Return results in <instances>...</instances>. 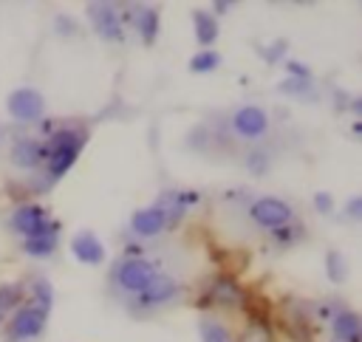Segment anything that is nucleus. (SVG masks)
I'll list each match as a JSON object with an SVG mask.
<instances>
[{"instance_id":"0eeeda50","label":"nucleus","mask_w":362,"mask_h":342,"mask_svg":"<svg viewBox=\"0 0 362 342\" xmlns=\"http://www.w3.org/2000/svg\"><path fill=\"white\" fill-rule=\"evenodd\" d=\"M88 17L90 25L96 28L99 37L105 40H122V23H119V11L113 3H88Z\"/></svg>"},{"instance_id":"20e7f679","label":"nucleus","mask_w":362,"mask_h":342,"mask_svg":"<svg viewBox=\"0 0 362 342\" xmlns=\"http://www.w3.org/2000/svg\"><path fill=\"white\" fill-rule=\"evenodd\" d=\"M156 266L144 257H124L119 266H116V285L122 291H130V294H139L144 291L153 280H156Z\"/></svg>"},{"instance_id":"a878e982","label":"nucleus","mask_w":362,"mask_h":342,"mask_svg":"<svg viewBox=\"0 0 362 342\" xmlns=\"http://www.w3.org/2000/svg\"><path fill=\"white\" fill-rule=\"evenodd\" d=\"M272 235H274L280 243H286V240H291V237H294V229H291V226H280V229H274Z\"/></svg>"},{"instance_id":"f3484780","label":"nucleus","mask_w":362,"mask_h":342,"mask_svg":"<svg viewBox=\"0 0 362 342\" xmlns=\"http://www.w3.org/2000/svg\"><path fill=\"white\" fill-rule=\"evenodd\" d=\"M192 25H195V40L201 45H212L218 40V20L209 11H195L192 14Z\"/></svg>"},{"instance_id":"4be33fe9","label":"nucleus","mask_w":362,"mask_h":342,"mask_svg":"<svg viewBox=\"0 0 362 342\" xmlns=\"http://www.w3.org/2000/svg\"><path fill=\"white\" fill-rule=\"evenodd\" d=\"M240 342H274V339H272V331L263 322H252Z\"/></svg>"},{"instance_id":"f03ea898","label":"nucleus","mask_w":362,"mask_h":342,"mask_svg":"<svg viewBox=\"0 0 362 342\" xmlns=\"http://www.w3.org/2000/svg\"><path fill=\"white\" fill-rule=\"evenodd\" d=\"M45 322H48V308L37 305V302H25L23 308H17V314L11 317L8 322V339L11 342H28V339H37L42 331H45Z\"/></svg>"},{"instance_id":"1a4fd4ad","label":"nucleus","mask_w":362,"mask_h":342,"mask_svg":"<svg viewBox=\"0 0 362 342\" xmlns=\"http://www.w3.org/2000/svg\"><path fill=\"white\" fill-rule=\"evenodd\" d=\"M11 226H14L20 235L31 237V235L45 232L51 223H48V212H45L42 206H37V204H23V206L14 209V215H11Z\"/></svg>"},{"instance_id":"9d476101","label":"nucleus","mask_w":362,"mask_h":342,"mask_svg":"<svg viewBox=\"0 0 362 342\" xmlns=\"http://www.w3.org/2000/svg\"><path fill=\"white\" fill-rule=\"evenodd\" d=\"M167 226V215L153 204V206H144V209H136L130 215V229L141 237H156L158 232H164Z\"/></svg>"},{"instance_id":"423d86ee","label":"nucleus","mask_w":362,"mask_h":342,"mask_svg":"<svg viewBox=\"0 0 362 342\" xmlns=\"http://www.w3.org/2000/svg\"><path fill=\"white\" fill-rule=\"evenodd\" d=\"M229 124L240 138H260L269 130V113L260 105H243L232 113Z\"/></svg>"},{"instance_id":"412c9836","label":"nucleus","mask_w":362,"mask_h":342,"mask_svg":"<svg viewBox=\"0 0 362 342\" xmlns=\"http://www.w3.org/2000/svg\"><path fill=\"white\" fill-rule=\"evenodd\" d=\"M51 300H54L51 285H48L45 280H34V283H31V302H37V305H42V308L51 311Z\"/></svg>"},{"instance_id":"5701e85b","label":"nucleus","mask_w":362,"mask_h":342,"mask_svg":"<svg viewBox=\"0 0 362 342\" xmlns=\"http://www.w3.org/2000/svg\"><path fill=\"white\" fill-rule=\"evenodd\" d=\"M328 277L334 283L345 280V263H342V254H337V252H328Z\"/></svg>"},{"instance_id":"f257e3e1","label":"nucleus","mask_w":362,"mask_h":342,"mask_svg":"<svg viewBox=\"0 0 362 342\" xmlns=\"http://www.w3.org/2000/svg\"><path fill=\"white\" fill-rule=\"evenodd\" d=\"M82 144H85V136L74 127H62L57 133H51V138L42 144L45 147V167H48V175L51 178H59L65 175L74 161L79 158L82 153Z\"/></svg>"},{"instance_id":"393cba45","label":"nucleus","mask_w":362,"mask_h":342,"mask_svg":"<svg viewBox=\"0 0 362 342\" xmlns=\"http://www.w3.org/2000/svg\"><path fill=\"white\" fill-rule=\"evenodd\" d=\"M359 212H362V198L354 195V198L348 201V218H359Z\"/></svg>"},{"instance_id":"b1692460","label":"nucleus","mask_w":362,"mask_h":342,"mask_svg":"<svg viewBox=\"0 0 362 342\" xmlns=\"http://www.w3.org/2000/svg\"><path fill=\"white\" fill-rule=\"evenodd\" d=\"M314 206H317L320 212H331V206H334V204H331V195H328V192H317V195H314Z\"/></svg>"},{"instance_id":"9b49d317","label":"nucleus","mask_w":362,"mask_h":342,"mask_svg":"<svg viewBox=\"0 0 362 342\" xmlns=\"http://www.w3.org/2000/svg\"><path fill=\"white\" fill-rule=\"evenodd\" d=\"M71 252L79 263L85 266H99L105 260V246L99 243V237L93 232H79L74 240H71Z\"/></svg>"},{"instance_id":"aec40b11","label":"nucleus","mask_w":362,"mask_h":342,"mask_svg":"<svg viewBox=\"0 0 362 342\" xmlns=\"http://www.w3.org/2000/svg\"><path fill=\"white\" fill-rule=\"evenodd\" d=\"M218 62H221V57H218L215 51L204 48V51H198V54L189 59V71H192V73H206V71H215Z\"/></svg>"},{"instance_id":"4468645a","label":"nucleus","mask_w":362,"mask_h":342,"mask_svg":"<svg viewBox=\"0 0 362 342\" xmlns=\"http://www.w3.org/2000/svg\"><path fill=\"white\" fill-rule=\"evenodd\" d=\"M57 243H59V237H57V226L51 223L45 232L25 237V240H23V252L31 254V257H48V254L57 249Z\"/></svg>"},{"instance_id":"7ed1b4c3","label":"nucleus","mask_w":362,"mask_h":342,"mask_svg":"<svg viewBox=\"0 0 362 342\" xmlns=\"http://www.w3.org/2000/svg\"><path fill=\"white\" fill-rule=\"evenodd\" d=\"M249 218H252V223H257V226H263V229L274 232V229H280V226H288V223H291L294 209H291L283 198L263 195V198H257V201L249 206Z\"/></svg>"},{"instance_id":"2eb2a0df","label":"nucleus","mask_w":362,"mask_h":342,"mask_svg":"<svg viewBox=\"0 0 362 342\" xmlns=\"http://www.w3.org/2000/svg\"><path fill=\"white\" fill-rule=\"evenodd\" d=\"M133 23H136V31L141 34L144 42H153V40L158 37V25H161V20H158V11H156V8H150V6L136 8Z\"/></svg>"},{"instance_id":"dca6fc26","label":"nucleus","mask_w":362,"mask_h":342,"mask_svg":"<svg viewBox=\"0 0 362 342\" xmlns=\"http://www.w3.org/2000/svg\"><path fill=\"white\" fill-rule=\"evenodd\" d=\"M334 334L339 342H359V314L339 311L334 317Z\"/></svg>"},{"instance_id":"f8f14e48","label":"nucleus","mask_w":362,"mask_h":342,"mask_svg":"<svg viewBox=\"0 0 362 342\" xmlns=\"http://www.w3.org/2000/svg\"><path fill=\"white\" fill-rule=\"evenodd\" d=\"M209 300L218 305H229V308H240L246 302V291L232 280V277H215L209 285Z\"/></svg>"},{"instance_id":"6ab92c4d","label":"nucleus","mask_w":362,"mask_h":342,"mask_svg":"<svg viewBox=\"0 0 362 342\" xmlns=\"http://www.w3.org/2000/svg\"><path fill=\"white\" fill-rule=\"evenodd\" d=\"M201 342H232L229 328L221 325L218 319H201Z\"/></svg>"},{"instance_id":"39448f33","label":"nucleus","mask_w":362,"mask_h":342,"mask_svg":"<svg viewBox=\"0 0 362 342\" xmlns=\"http://www.w3.org/2000/svg\"><path fill=\"white\" fill-rule=\"evenodd\" d=\"M6 107H8V113L17 122H37L42 116L45 102H42V93L40 90H34V88H17V90L8 93Z\"/></svg>"},{"instance_id":"6e6552de","label":"nucleus","mask_w":362,"mask_h":342,"mask_svg":"<svg viewBox=\"0 0 362 342\" xmlns=\"http://www.w3.org/2000/svg\"><path fill=\"white\" fill-rule=\"evenodd\" d=\"M181 294V285L173 280V277H164V274H156V280L136 294V305L139 308H156V305H164L170 300H175Z\"/></svg>"},{"instance_id":"a211bd4d","label":"nucleus","mask_w":362,"mask_h":342,"mask_svg":"<svg viewBox=\"0 0 362 342\" xmlns=\"http://www.w3.org/2000/svg\"><path fill=\"white\" fill-rule=\"evenodd\" d=\"M20 297H23V285H14V283L0 285V322L6 319L8 311H14L20 305Z\"/></svg>"},{"instance_id":"ddd939ff","label":"nucleus","mask_w":362,"mask_h":342,"mask_svg":"<svg viewBox=\"0 0 362 342\" xmlns=\"http://www.w3.org/2000/svg\"><path fill=\"white\" fill-rule=\"evenodd\" d=\"M45 158V147L34 138H17L11 147V161L17 167H37Z\"/></svg>"}]
</instances>
